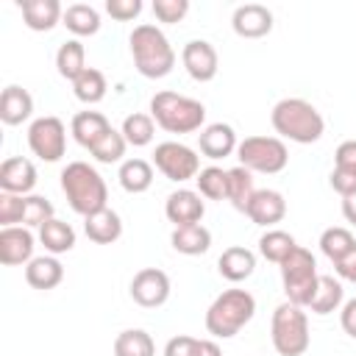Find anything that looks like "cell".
<instances>
[{
    "label": "cell",
    "instance_id": "50",
    "mask_svg": "<svg viewBox=\"0 0 356 356\" xmlns=\"http://www.w3.org/2000/svg\"><path fill=\"white\" fill-rule=\"evenodd\" d=\"M353 284H356V281H353Z\"/></svg>",
    "mask_w": 356,
    "mask_h": 356
},
{
    "label": "cell",
    "instance_id": "6",
    "mask_svg": "<svg viewBox=\"0 0 356 356\" xmlns=\"http://www.w3.org/2000/svg\"><path fill=\"white\" fill-rule=\"evenodd\" d=\"M317 261L312 256V250L306 248H295L284 261H281V284L286 292V300L295 306H309L314 292H317Z\"/></svg>",
    "mask_w": 356,
    "mask_h": 356
},
{
    "label": "cell",
    "instance_id": "49",
    "mask_svg": "<svg viewBox=\"0 0 356 356\" xmlns=\"http://www.w3.org/2000/svg\"><path fill=\"white\" fill-rule=\"evenodd\" d=\"M342 214H345V220L350 225H356V192L348 195V197H342Z\"/></svg>",
    "mask_w": 356,
    "mask_h": 356
},
{
    "label": "cell",
    "instance_id": "7",
    "mask_svg": "<svg viewBox=\"0 0 356 356\" xmlns=\"http://www.w3.org/2000/svg\"><path fill=\"white\" fill-rule=\"evenodd\" d=\"M270 337H273V348L281 356H300L309 348V317L303 312V306L295 303H281L273 312V323H270Z\"/></svg>",
    "mask_w": 356,
    "mask_h": 356
},
{
    "label": "cell",
    "instance_id": "38",
    "mask_svg": "<svg viewBox=\"0 0 356 356\" xmlns=\"http://www.w3.org/2000/svg\"><path fill=\"white\" fill-rule=\"evenodd\" d=\"M125 147H128V142H125V136H122V131H106L103 134V139L89 150L100 164H114V161H120L122 156H125Z\"/></svg>",
    "mask_w": 356,
    "mask_h": 356
},
{
    "label": "cell",
    "instance_id": "24",
    "mask_svg": "<svg viewBox=\"0 0 356 356\" xmlns=\"http://www.w3.org/2000/svg\"><path fill=\"white\" fill-rule=\"evenodd\" d=\"M64 278V267L56 256H33L25 267V281L33 289H53Z\"/></svg>",
    "mask_w": 356,
    "mask_h": 356
},
{
    "label": "cell",
    "instance_id": "47",
    "mask_svg": "<svg viewBox=\"0 0 356 356\" xmlns=\"http://www.w3.org/2000/svg\"><path fill=\"white\" fill-rule=\"evenodd\" d=\"M334 270L339 273V278H348V281H356V248L345 256V259H339L337 264H334Z\"/></svg>",
    "mask_w": 356,
    "mask_h": 356
},
{
    "label": "cell",
    "instance_id": "32",
    "mask_svg": "<svg viewBox=\"0 0 356 356\" xmlns=\"http://www.w3.org/2000/svg\"><path fill=\"white\" fill-rule=\"evenodd\" d=\"M295 248H298L295 236L286 234V231H281V228H270V231L261 234V239H259V253H261L267 261H275V264H281Z\"/></svg>",
    "mask_w": 356,
    "mask_h": 356
},
{
    "label": "cell",
    "instance_id": "10",
    "mask_svg": "<svg viewBox=\"0 0 356 356\" xmlns=\"http://www.w3.org/2000/svg\"><path fill=\"white\" fill-rule=\"evenodd\" d=\"M28 145L42 161H58L67 150V128L58 117H39L28 128Z\"/></svg>",
    "mask_w": 356,
    "mask_h": 356
},
{
    "label": "cell",
    "instance_id": "39",
    "mask_svg": "<svg viewBox=\"0 0 356 356\" xmlns=\"http://www.w3.org/2000/svg\"><path fill=\"white\" fill-rule=\"evenodd\" d=\"M47 220H53V203L42 195H25L22 225L25 228H42Z\"/></svg>",
    "mask_w": 356,
    "mask_h": 356
},
{
    "label": "cell",
    "instance_id": "46",
    "mask_svg": "<svg viewBox=\"0 0 356 356\" xmlns=\"http://www.w3.org/2000/svg\"><path fill=\"white\" fill-rule=\"evenodd\" d=\"M339 323H342V331H345L348 337H353V339H356V298H350V300L342 306Z\"/></svg>",
    "mask_w": 356,
    "mask_h": 356
},
{
    "label": "cell",
    "instance_id": "3",
    "mask_svg": "<svg viewBox=\"0 0 356 356\" xmlns=\"http://www.w3.org/2000/svg\"><path fill=\"white\" fill-rule=\"evenodd\" d=\"M131 56L136 70L145 78H164L172 72L175 67V50L170 44V39L164 36L161 28L156 25H136L131 33Z\"/></svg>",
    "mask_w": 356,
    "mask_h": 356
},
{
    "label": "cell",
    "instance_id": "33",
    "mask_svg": "<svg viewBox=\"0 0 356 356\" xmlns=\"http://www.w3.org/2000/svg\"><path fill=\"white\" fill-rule=\"evenodd\" d=\"M339 303H342V284H339L334 275H320L317 292H314L309 309H312L314 314H331V312L339 309Z\"/></svg>",
    "mask_w": 356,
    "mask_h": 356
},
{
    "label": "cell",
    "instance_id": "41",
    "mask_svg": "<svg viewBox=\"0 0 356 356\" xmlns=\"http://www.w3.org/2000/svg\"><path fill=\"white\" fill-rule=\"evenodd\" d=\"M189 11V0H153V14L159 22H181Z\"/></svg>",
    "mask_w": 356,
    "mask_h": 356
},
{
    "label": "cell",
    "instance_id": "27",
    "mask_svg": "<svg viewBox=\"0 0 356 356\" xmlns=\"http://www.w3.org/2000/svg\"><path fill=\"white\" fill-rule=\"evenodd\" d=\"M39 242L44 245L47 253L58 256V253H67V250L75 248V231H72L70 222L53 217V220H47V222L39 228Z\"/></svg>",
    "mask_w": 356,
    "mask_h": 356
},
{
    "label": "cell",
    "instance_id": "45",
    "mask_svg": "<svg viewBox=\"0 0 356 356\" xmlns=\"http://www.w3.org/2000/svg\"><path fill=\"white\" fill-rule=\"evenodd\" d=\"M334 167L356 172V139H345L334 153Z\"/></svg>",
    "mask_w": 356,
    "mask_h": 356
},
{
    "label": "cell",
    "instance_id": "35",
    "mask_svg": "<svg viewBox=\"0 0 356 356\" xmlns=\"http://www.w3.org/2000/svg\"><path fill=\"white\" fill-rule=\"evenodd\" d=\"M353 248H356V236H353L348 228H342V225L325 228L323 236H320V250H323L334 264H337L339 259H345Z\"/></svg>",
    "mask_w": 356,
    "mask_h": 356
},
{
    "label": "cell",
    "instance_id": "14",
    "mask_svg": "<svg viewBox=\"0 0 356 356\" xmlns=\"http://www.w3.org/2000/svg\"><path fill=\"white\" fill-rule=\"evenodd\" d=\"M33 259V234L25 225L0 228V264L17 267Z\"/></svg>",
    "mask_w": 356,
    "mask_h": 356
},
{
    "label": "cell",
    "instance_id": "13",
    "mask_svg": "<svg viewBox=\"0 0 356 356\" xmlns=\"http://www.w3.org/2000/svg\"><path fill=\"white\" fill-rule=\"evenodd\" d=\"M234 33L242 39H261L273 31V11L261 3H245L231 17Z\"/></svg>",
    "mask_w": 356,
    "mask_h": 356
},
{
    "label": "cell",
    "instance_id": "37",
    "mask_svg": "<svg viewBox=\"0 0 356 356\" xmlns=\"http://www.w3.org/2000/svg\"><path fill=\"white\" fill-rule=\"evenodd\" d=\"M197 189H200V195L203 197H209V200H228V170H222V167H206V170H200L197 172Z\"/></svg>",
    "mask_w": 356,
    "mask_h": 356
},
{
    "label": "cell",
    "instance_id": "2",
    "mask_svg": "<svg viewBox=\"0 0 356 356\" xmlns=\"http://www.w3.org/2000/svg\"><path fill=\"white\" fill-rule=\"evenodd\" d=\"M61 189H64L72 211L81 217H89V214L106 209V200H108L106 181L86 161H70L61 170Z\"/></svg>",
    "mask_w": 356,
    "mask_h": 356
},
{
    "label": "cell",
    "instance_id": "22",
    "mask_svg": "<svg viewBox=\"0 0 356 356\" xmlns=\"http://www.w3.org/2000/svg\"><path fill=\"white\" fill-rule=\"evenodd\" d=\"M217 270H220V275H222L225 281L239 284V281H245V278L253 275V270H256V256H253V250L239 248V245L225 248L222 256L217 259Z\"/></svg>",
    "mask_w": 356,
    "mask_h": 356
},
{
    "label": "cell",
    "instance_id": "8",
    "mask_svg": "<svg viewBox=\"0 0 356 356\" xmlns=\"http://www.w3.org/2000/svg\"><path fill=\"white\" fill-rule=\"evenodd\" d=\"M236 156H239V164L245 170L267 172V175L281 172L289 161V150L278 136H248L239 142Z\"/></svg>",
    "mask_w": 356,
    "mask_h": 356
},
{
    "label": "cell",
    "instance_id": "1",
    "mask_svg": "<svg viewBox=\"0 0 356 356\" xmlns=\"http://www.w3.org/2000/svg\"><path fill=\"white\" fill-rule=\"evenodd\" d=\"M273 128L275 134H281L284 139L289 142H298V145H312L323 136L325 131V120L323 114L303 97H284L273 106Z\"/></svg>",
    "mask_w": 356,
    "mask_h": 356
},
{
    "label": "cell",
    "instance_id": "16",
    "mask_svg": "<svg viewBox=\"0 0 356 356\" xmlns=\"http://www.w3.org/2000/svg\"><path fill=\"white\" fill-rule=\"evenodd\" d=\"M36 186V167L31 159L11 156L0 167V192L8 195H28Z\"/></svg>",
    "mask_w": 356,
    "mask_h": 356
},
{
    "label": "cell",
    "instance_id": "42",
    "mask_svg": "<svg viewBox=\"0 0 356 356\" xmlns=\"http://www.w3.org/2000/svg\"><path fill=\"white\" fill-rule=\"evenodd\" d=\"M106 11L120 19V22H128L134 17H139L142 11V0H106Z\"/></svg>",
    "mask_w": 356,
    "mask_h": 356
},
{
    "label": "cell",
    "instance_id": "20",
    "mask_svg": "<svg viewBox=\"0 0 356 356\" xmlns=\"http://www.w3.org/2000/svg\"><path fill=\"white\" fill-rule=\"evenodd\" d=\"M33 114V97L28 89L11 83L0 95V120L6 125H22Z\"/></svg>",
    "mask_w": 356,
    "mask_h": 356
},
{
    "label": "cell",
    "instance_id": "18",
    "mask_svg": "<svg viewBox=\"0 0 356 356\" xmlns=\"http://www.w3.org/2000/svg\"><path fill=\"white\" fill-rule=\"evenodd\" d=\"M197 145H200V153H203L206 159H225V156H231V153L239 147L234 128L225 125V122L206 125V128L197 134Z\"/></svg>",
    "mask_w": 356,
    "mask_h": 356
},
{
    "label": "cell",
    "instance_id": "43",
    "mask_svg": "<svg viewBox=\"0 0 356 356\" xmlns=\"http://www.w3.org/2000/svg\"><path fill=\"white\" fill-rule=\"evenodd\" d=\"M331 186H334V192H339L342 197L353 195V192H356V172L334 167V170H331Z\"/></svg>",
    "mask_w": 356,
    "mask_h": 356
},
{
    "label": "cell",
    "instance_id": "26",
    "mask_svg": "<svg viewBox=\"0 0 356 356\" xmlns=\"http://www.w3.org/2000/svg\"><path fill=\"white\" fill-rule=\"evenodd\" d=\"M61 22L67 25V31H72L75 36H92L100 31V14L95 6L89 3H72L64 8Z\"/></svg>",
    "mask_w": 356,
    "mask_h": 356
},
{
    "label": "cell",
    "instance_id": "11",
    "mask_svg": "<svg viewBox=\"0 0 356 356\" xmlns=\"http://www.w3.org/2000/svg\"><path fill=\"white\" fill-rule=\"evenodd\" d=\"M131 298L142 306V309H156L161 303H167L170 298V278L164 270L159 267H145L134 275L131 281Z\"/></svg>",
    "mask_w": 356,
    "mask_h": 356
},
{
    "label": "cell",
    "instance_id": "28",
    "mask_svg": "<svg viewBox=\"0 0 356 356\" xmlns=\"http://www.w3.org/2000/svg\"><path fill=\"white\" fill-rule=\"evenodd\" d=\"M56 70L67 81H75L86 70V47L81 44V39H67L58 47V53H56Z\"/></svg>",
    "mask_w": 356,
    "mask_h": 356
},
{
    "label": "cell",
    "instance_id": "17",
    "mask_svg": "<svg viewBox=\"0 0 356 356\" xmlns=\"http://www.w3.org/2000/svg\"><path fill=\"white\" fill-rule=\"evenodd\" d=\"M245 214H248L256 225L270 228V225H275V222L284 220V214H286V200H284V195L275 192V189H256L253 197H250V203H248V209H245Z\"/></svg>",
    "mask_w": 356,
    "mask_h": 356
},
{
    "label": "cell",
    "instance_id": "4",
    "mask_svg": "<svg viewBox=\"0 0 356 356\" xmlns=\"http://www.w3.org/2000/svg\"><path fill=\"white\" fill-rule=\"evenodd\" d=\"M256 314V298L248 289H225L206 312V331L217 339L236 337Z\"/></svg>",
    "mask_w": 356,
    "mask_h": 356
},
{
    "label": "cell",
    "instance_id": "36",
    "mask_svg": "<svg viewBox=\"0 0 356 356\" xmlns=\"http://www.w3.org/2000/svg\"><path fill=\"white\" fill-rule=\"evenodd\" d=\"M153 122H156V120H153L150 114H139V111L128 114V117L122 120V136H125V142L134 145V147L150 145V142H153V134H156V125H153Z\"/></svg>",
    "mask_w": 356,
    "mask_h": 356
},
{
    "label": "cell",
    "instance_id": "30",
    "mask_svg": "<svg viewBox=\"0 0 356 356\" xmlns=\"http://www.w3.org/2000/svg\"><path fill=\"white\" fill-rule=\"evenodd\" d=\"M114 356H156L153 337L142 328L120 331L114 339Z\"/></svg>",
    "mask_w": 356,
    "mask_h": 356
},
{
    "label": "cell",
    "instance_id": "19",
    "mask_svg": "<svg viewBox=\"0 0 356 356\" xmlns=\"http://www.w3.org/2000/svg\"><path fill=\"white\" fill-rule=\"evenodd\" d=\"M19 11L31 31H53L64 17V8L58 0H22Z\"/></svg>",
    "mask_w": 356,
    "mask_h": 356
},
{
    "label": "cell",
    "instance_id": "12",
    "mask_svg": "<svg viewBox=\"0 0 356 356\" xmlns=\"http://www.w3.org/2000/svg\"><path fill=\"white\" fill-rule=\"evenodd\" d=\"M181 61H184L189 78H195V81H200V83L211 81V78L217 75V70H220L217 50H214V44L206 42V39H192V42H186L184 50H181Z\"/></svg>",
    "mask_w": 356,
    "mask_h": 356
},
{
    "label": "cell",
    "instance_id": "48",
    "mask_svg": "<svg viewBox=\"0 0 356 356\" xmlns=\"http://www.w3.org/2000/svg\"><path fill=\"white\" fill-rule=\"evenodd\" d=\"M195 356H222V350H220V345L214 339H197Z\"/></svg>",
    "mask_w": 356,
    "mask_h": 356
},
{
    "label": "cell",
    "instance_id": "23",
    "mask_svg": "<svg viewBox=\"0 0 356 356\" xmlns=\"http://www.w3.org/2000/svg\"><path fill=\"white\" fill-rule=\"evenodd\" d=\"M70 131H72V136H75V142H78L81 147L92 150V147L103 139V134L111 131V122H108L100 111H78V114L72 117Z\"/></svg>",
    "mask_w": 356,
    "mask_h": 356
},
{
    "label": "cell",
    "instance_id": "40",
    "mask_svg": "<svg viewBox=\"0 0 356 356\" xmlns=\"http://www.w3.org/2000/svg\"><path fill=\"white\" fill-rule=\"evenodd\" d=\"M22 209H25V195H8L0 192V225H22Z\"/></svg>",
    "mask_w": 356,
    "mask_h": 356
},
{
    "label": "cell",
    "instance_id": "9",
    "mask_svg": "<svg viewBox=\"0 0 356 356\" xmlns=\"http://www.w3.org/2000/svg\"><path fill=\"white\" fill-rule=\"evenodd\" d=\"M153 164L156 170L170 178V181H189V178H197L200 172V159L192 147L181 145V142H161L156 145L153 150Z\"/></svg>",
    "mask_w": 356,
    "mask_h": 356
},
{
    "label": "cell",
    "instance_id": "44",
    "mask_svg": "<svg viewBox=\"0 0 356 356\" xmlns=\"http://www.w3.org/2000/svg\"><path fill=\"white\" fill-rule=\"evenodd\" d=\"M197 350V339L195 337H186V334H178L167 342L164 348V356H195Z\"/></svg>",
    "mask_w": 356,
    "mask_h": 356
},
{
    "label": "cell",
    "instance_id": "31",
    "mask_svg": "<svg viewBox=\"0 0 356 356\" xmlns=\"http://www.w3.org/2000/svg\"><path fill=\"white\" fill-rule=\"evenodd\" d=\"M106 89H108V83H106V75L100 72V70H95V67H86L75 81H72V92H75V97L81 100V103H100L103 97H106Z\"/></svg>",
    "mask_w": 356,
    "mask_h": 356
},
{
    "label": "cell",
    "instance_id": "15",
    "mask_svg": "<svg viewBox=\"0 0 356 356\" xmlns=\"http://www.w3.org/2000/svg\"><path fill=\"white\" fill-rule=\"evenodd\" d=\"M164 214H167V220H170L175 228H181V225H195V222H200L203 214H206V206H203V200H200L197 192H192V189H178V192L167 195Z\"/></svg>",
    "mask_w": 356,
    "mask_h": 356
},
{
    "label": "cell",
    "instance_id": "34",
    "mask_svg": "<svg viewBox=\"0 0 356 356\" xmlns=\"http://www.w3.org/2000/svg\"><path fill=\"white\" fill-rule=\"evenodd\" d=\"M253 192H256V186H253V172L250 170H245L242 164L234 167V170H228V200L234 203L236 211H245L248 209Z\"/></svg>",
    "mask_w": 356,
    "mask_h": 356
},
{
    "label": "cell",
    "instance_id": "25",
    "mask_svg": "<svg viewBox=\"0 0 356 356\" xmlns=\"http://www.w3.org/2000/svg\"><path fill=\"white\" fill-rule=\"evenodd\" d=\"M170 242L184 256H200V253H206L211 248V234H209V228H203L200 222H195V225L175 228L172 236H170Z\"/></svg>",
    "mask_w": 356,
    "mask_h": 356
},
{
    "label": "cell",
    "instance_id": "21",
    "mask_svg": "<svg viewBox=\"0 0 356 356\" xmlns=\"http://www.w3.org/2000/svg\"><path fill=\"white\" fill-rule=\"evenodd\" d=\"M83 231H86V236H89L92 242H97V245H111V242H117V239L122 236V220H120V214H117L114 209L106 206V209H100V211L83 217Z\"/></svg>",
    "mask_w": 356,
    "mask_h": 356
},
{
    "label": "cell",
    "instance_id": "5",
    "mask_svg": "<svg viewBox=\"0 0 356 356\" xmlns=\"http://www.w3.org/2000/svg\"><path fill=\"white\" fill-rule=\"evenodd\" d=\"M150 117L156 120L159 128L167 134H192L203 125L206 120V106L195 97L178 95V92H156L150 100Z\"/></svg>",
    "mask_w": 356,
    "mask_h": 356
},
{
    "label": "cell",
    "instance_id": "29",
    "mask_svg": "<svg viewBox=\"0 0 356 356\" xmlns=\"http://www.w3.org/2000/svg\"><path fill=\"white\" fill-rule=\"evenodd\" d=\"M120 186L131 195H139V192H147L150 184H153V167L145 161V159H128L122 161L120 167Z\"/></svg>",
    "mask_w": 356,
    "mask_h": 356
}]
</instances>
